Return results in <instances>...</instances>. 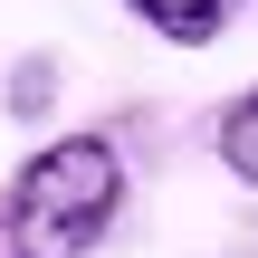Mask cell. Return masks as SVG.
<instances>
[{"instance_id": "6da1fadb", "label": "cell", "mask_w": 258, "mask_h": 258, "mask_svg": "<svg viewBox=\"0 0 258 258\" xmlns=\"http://www.w3.org/2000/svg\"><path fill=\"white\" fill-rule=\"evenodd\" d=\"M115 211H124V144L57 134L0 191V258H96Z\"/></svg>"}, {"instance_id": "277c9868", "label": "cell", "mask_w": 258, "mask_h": 258, "mask_svg": "<svg viewBox=\"0 0 258 258\" xmlns=\"http://www.w3.org/2000/svg\"><path fill=\"white\" fill-rule=\"evenodd\" d=\"M48 77H57V67H48V57H29V67H19V86H10V105H19V115H38V105H48Z\"/></svg>"}, {"instance_id": "3957f363", "label": "cell", "mask_w": 258, "mask_h": 258, "mask_svg": "<svg viewBox=\"0 0 258 258\" xmlns=\"http://www.w3.org/2000/svg\"><path fill=\"white\" fill-rule=\"evenodd\" d=\"M211 153H220L230 182H249V191H258V86H249V96H230V105L211 115Z\"/></svg>"}, {"instance_id": "7a4b0ae2", "label": "cell", "mask_w": 258, "mask_h": 258, "mask_svg": "<svg viewBox=\"0 0 258 258\" xmlns=\"http://www.w3.org/2000/svg\"><path fill=\"white\" fill-rule=\"evenodd\" d=\"M163 48H211V38H230V19H239V0H124Z\"/></svg>"}]
</instances>
